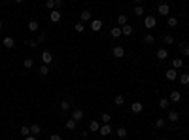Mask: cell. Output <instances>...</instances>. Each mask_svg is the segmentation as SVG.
I'll return each mask as SVG.
<instances>
[{"instance_id": "6da1fadb", "label": "cell", "mask_w": 189, "mask_h": 140, "mask_svg": "<svg viewBox=\"0 0 189 140\" xmlns=\"http://www.w3.org/2000/svg\"><path fill=\"white\" fill-rule=\"evenodd\" d=\"M157 11H159V15L169 17V15H170V6L166 4V2H161V4H159V8H157Z\"/></svg>"}, {"instance_id": "7a4b0ae2", "label": "cell", "mask_w": 189, "mask_h": 140, "mask_svg": "<svg viewBox=\"0 0 189 140\" xmlns=\"http://www.w3.org/2000/svg\"><path fill=\"white\" fill-rule=\"evenodd\" d=\"M155 25H157L155 17H153V15H146V19H144V27H146V29L151 30V29H155Z\"/></svg>"}, {"instance_id": "3957f363", "label": "cell", "mask_w": 189, "mask_h": 140, "mask_svg": "<svg viewBox=\"0 0 189 140\" xmlns=\"http://www.w3.org/2000/svg\"><path fill=\"white\" fill-rule=\"evenodd\" d=\"M99 132H100L102 136H110L112 132H114V129H112L110 123H104V125H100V131H99Z\"/></svg>"}, {"instance_id": "277c9868", "label": "cell", "mask_w": 189, "mask_h": 140, "mask_svg": "<svg viewBox=\"0 0 189 140\" xmlns=\"http://www.w3.org/2000/svg\"><path fill=\"white\" fill-rule=\"evenodd\" d=\"M91 30H93V32H99L100 29H102V27H104V23H102V21L100 19H93V21H91Z\"/></svg>"}, {"instance_id": "5b68a950", "label": "cell", "mask_w": 189, "mask_h": 140, "mask_svg": "<svg viewBox=\"0 0 189 140\" xmlns=\"http://www.w3.org/2000/svg\"><path fill=\"white\" fill-rule=\"evenodd\" d=\"M131 110H132V114H140V112L144 110V104L140 102V100H134V102L131 104Z\"/></svg>"}, {"instance_id": "8992f818", "label": "cell", "mask_w": 189, "mask_h": 140, "mask_svg": "<svg viewBox=\"0 0 189 140\" xmlns=\"http://www.w3.org/2000/svg\"><path fill=\"white\" fill-rule=\"evenodd\" d=\"M112 55H114L115 59H121L123 55H125V47H121V46H115L114 49H112Z\"/></svg>"}, {"instance_id": "52a82bcc", "label": "cell", "mask_w": 189, "mask_h": 140, "mask_svg": "<svg viewBox=\"0 0 189 140\" xmlns=\"http://www.w3.org/2000/svg\"><path fill=\"white\" fill-rule=\"evenodd\" d=\"M165 78H166V80H170V81H174V80L178 78V70H176V68L166 70V72H165Z\"/></svg>"}, {"instance_id": "ba28073f", "label": "cell", "mask_w": 189, "mask_h": 140, "mask_svg": "<svg viewBox=\"0 0 189 140\" xmlns=\"http://www.w3.org/2000/svg\"><path fill=\"white\" fill-rule=\"evenodd\" d=\"M49 21H51V23H59V21H61V11L59 10H51L49 11Z\"/></svg>"}, {"instance_id": "9c48e42d", "label": "cell", "mask_w": 189, "mask_h": 140, "mask_svg": "<svg viewBox=\"0 0 189 140\" xmlns=\"http://www.w3.org/2000/svg\"><path fill=\"white\" fill-rule=\"evenodd\" d=\"M132 32H134L132 25H129V23H127V25H123V27H121V34H123V36H131Z\"/></svg>"}, {"instance_id": "30bf717a", "label": "cell", "mask_w": 189, "mask_h": 140, "mask_svg": "<svg viewBox=\"0 0 189 140\" xmlns=\"http://www.w3.org/2000/svg\"><path fill=\"white\" fill-rule=\"evenodd\" d=\"M51 61H53V55H51L49 51H44V53H42V62H44V65H49Z\"/></svg>"}, {"instance_id": "8fae6325", "label": "cell", "mask_w": 189, "mask_h": 140, "mask_svg": "<svg viewBox=\"0 0 189 140\" xmlns=\"http://www.w3.org/2000/svg\"><path fill=\"white\" fill-rule=\"evenodd\" d=\"M13 46H15V40H13L11 36H6L4 38V47H6V49H11Z\"/></svg>"}, {"instance_id": "7c38bea8", "label": "cell", "mask_w": 189, "mask_h": 140, "mask_svg": "<svg viewBox=\"0 0 189 140\" xmlns=\"http://www.w3.org/2000/svg\"><path fill=\"white\" fill-rule=\"evenodd\" d=\"M72 119H74L76 123L81 121V119H83V112H81V110H74V112H72Z\"/></svg>"}, {"instance_id": "4fadbf2b", "label": "cell", "mask_w": 189, "mask_h": 140, "mask_svg": "<svg viewBox=\"0 0 189 140\" xmlns=\"http://www.w3.org/2000/svg\"><path fill=\"white\" fill-rule=\"evenodd\" d=\"M180 99H181V93H180V91H172V93H170V102H180Z\"/></svg>"}, {"instance_id": "5bb4252c", "label": "cell", "mask_w": 189, "mask_h": 140, "mask_svg": "<svg viewBox=\"0 0 189 140\" xmlns=\"http://www.w3.org/2000/svg\"><path fill=\"white\" fill-rule=\"evenodd\" d=\"M80 21H81V23H85V21H91V11H89V10H83V11H81V15H80Z\"/></svg>"}, {"instance_id": "9a60e30c", "label": "cell", "mask_w": 189, "mask_h": 140, "mask_svg": "<svg viewBox=\"0 0 189 140\" xmlns=\"http://www.w3.org/2000/svg\"><path fill=\"white\" fill-rule=\"evenodd\" d=\"M166 57H169V51H166L165 47H161V49L157 51V59H159V61H165Z\"/></svg>"}, {"instance_id": "2e32d148", "label": "cell", "mask_w": 189, "mask_h": 140, "mask_svg": "<svg viewBox=\"0 0 189 140\" xmlns=\"http://www.w3.org/2000/svg\"><path fill=\"white\" fill-rule=\"evenodd\" d=\"M166 25L170 27V29H174V27H178V19L174 15H169V19H166Z\"/></svg>"}, {"instance_id": "e0dca14e", "label": "cell", "mask_w": 189, "mask_h": 140, "mask_svg": "<svg viewBox=\"0 0 189 140\" xmlns=\"http://www.w3.org/2000/svg\"><path fill=\"white\" fill-rule=\"evenodd\" d=\"M110 34H112V38H119V36H123V34H121V27H114V29L110 30Z\"/></svg>"}, {"instance_id": "ac0fdd59", "label": "cell", "mask_w": 189, "mask_h": 140, "mask_svg": "<svg viewBox=\"0 0 189 140\" xmlns=\"http://www.w3.org/2000/svg\"><path fill=\"white\" fill-rule=\"evenodd\" d=\"M40 132H42V129H40V125H38V123L30 125V135H34V136H36V135H40Z\"/></svg>"}, {"instance_id": "d6986e66", "label": "cell", "mask_w": 189, "mask_h": 140, "mask_svg": "<svg viewBox=\"0 0 189 140\" xmlns=\"http://www.w3.org/2000/svg\"><path fill=\"white\" fill-rule=\"evenodd\" d=\"M89 131H100V123L96 121V119H93L89 123Z\"/></svg>"}, {"instance_id": "ffe728a7", "label": "cell", "mask_w": 189, "mask_h": 140, "mask_svg": "<svg viewBox=\"0 0 189 140\" xmlns=\"http://www.w3.org/2000/svg\"><path fill=\"white\" fill-rule=\"evenodd\" d=\"M115 135L119 136V138H125V136H127V129H125V127H119V129H115Z\"/></svg>"}, {"instance_id": "44dd1931", "label": "cell", "mask_w": 189, "mask_h": 140, "mask_svg": "<svg viewBox=\"0 0 189 140\" xmlns=\"http://www.w3.org/2000/svg\"><path fill=\"white\" fill-rule=\"evenodd\" d=\"M65 127H66L68 131H74V129H76V121H74V119H66Z\"/></svg>"}, {"instance_id": "7402d4cb", "label": "cell", "mask_w": 189, "mask_h": 140, "mask_svg": "<svg viewBox=\"0 0 189 140\" xmlns=\"http://www.w3.org/2000/svg\"><path fill=\"white\" fill-rule=\"evenodd\" d=\"M38 72H40L42 76H47V74H49V65H42Z\"/></svg>"}, {"instance_id": "603a6c76", "label": "cell", "mask_w": 189, "mask_h": 140, "mask_svg": "<svg viewBox=\"0 0 189 140\" xmlns=\"http://www.w3.org/2000/svg\"><path fill=\"white\" fill-rule=\"evenodd\" d=\"M117 25L119 27H123V25H127V15H125V13H121L119 17H117Z\"/></svg>"}, {"instance_id": "cb8c5ba5", "label": "cell", "mask_w": 189, "mask_h": 140, "mask_svg": "<svg viewBox=\"0 0 189 140\" xmlns=\"http://www.w3.org/2000/svg\"><path fill=\"white\" fill-rule=\"evenodd\" d=\"M29 30H32V32H36L38 30V21H29Z\"/></svg>"}, {"instance_id": "d4e9b609", "label": "cell", "mask_w": 189, "mask_h": 140, "mask_svg": "<svg viewBox=\"0 0 189 140\" xmlns=\"http://www.w3.org/2000/svg\"><path fill=\"white\" fill-rule=\"evenodd\" d=\"M134 15H136V17H142V15H144V8H142L140 4L134 6Z\"/></svg>"}, {"instance_id": "484cf974", "label": "cell", "mask_w": 189, "mask_h": 140, "mask_svg": "<svg viewBox=\"0 0 189 140\" xmlns=\"http://www.w3.org/2000/svg\"><path fill=\"white\" fill-rule=\"evenodd\" d=\"M180 83L181 85H189V74H181L180 76Z\"/></svg>"}, {"instance_id": "4316f807", "label": "cell", "mask_w": 189, "mask_h": 140, "mask_svg": "<svg viewBox=\"0 0 189 140\" xmlns=\"http://www.w3.org/2000/svg\"><path fill=\"white\" fill-rule=\"evenodd\" d=\"M114 102L117 104V106H121V104H125V97H123V95H115V99H114Z\"/></svg>"}, {"instance_id": "83f0119b", "label": "cell", "mask_w": 189, "mask_h": 140, "mask_svg": "<svg viewBox=\"0 0 189 140\" xmlns=\"http://www.w3.org/2000/svg\"><path fill=\"white\" fill-rule=\"evenodd\" d=\"M169 104H170V100H169V99H161V100H159V106L163 108V110L169 108Z\"/></svg>"}, {"instance_id": "f1b7e54d", "label": "cell", "mask_w": 189, "mask_h": 140, "mask_svg": "<svg viewBox=\"0 0 189 140\" xmlns=\"http://www.w3.org/2000/svg\"><path fill=\"white\" fill-rule=\"evenodd\" d=\"M180 47H181V53H184L185 57H189V44H185V42H184V44H181Z\"/></svg>"}, {"instance_id": "f546056e", "label": "cell", "mask_w": 189, "mask_h": 140, "mask_svg": "<svg viewBox=\"0 0 189 140\" xmlns=\"http://www.w3.org/2000/svg\"><path fill=\"white\" fill-rule=\"evenodd\" d=\"M23 66H25V68H32V66H34V61H32L30 57L25 59V61H23Z\"/></svg>"}, {"instance_id": "4dcf8cb0", "label": "cell", "mask_w": 189, "mask_h": 140, "mask_svg": "<svg viewBox=\"0 0 189 140\" xmlns=\"http://www.w3.org/2000/svg\"><path fill=\"white\" fill-rule=\"evenodd\" d=\"M74 30H76V32H80V34H81L83 30H85V25H83V23H81V21H80V23H78V25H76V27H74Z\"/></svg>"}, {"instance_id": "1f68e13d", "label": "cell", "mask_w": 189, "mask_h": 140, "mask_svg": "<svg viewBox=\"0 0 189 140\" xmlns=\"http://www.w3.org/2000/svg\"><path fill=\"white\" fill-rule=\"evenodd\" d=\"M172 66L174 68H181V66H184V61H181V59H174L172 61Z\"/></svg>"}, {"instance_id": "d6a6232c", "label": "cell", "mask_w": 189, "mask_h": 140, "mask_svg": "<svg viewBox=\"0 0 189 140\" xmlns=\"http://www.w3.org/2000/svg\"><path fill=\"white\" fill-rule=\"evenodd\" d=\"M178 117H180V116H178V112H174V110L169 114V119H170L172 123H174V121H178Z\"/></svg>"}, {"instance_id": "836d02e7", "label": "cell", "mask_w": 189, "mask_h": 140, "mask_svg": "<svg viewBox=\"0 0 189 140\" xmlns=\"http://www.w3.org/2000/svg\"><path fill=\"white\" fill-rule=\"evenodd\" d=\"M163 42H165V44H166V46H172V44H174V38L170 36V34H166V36L163 38Z\"/></svg>"}, {"instance_id": "e575fe53", "label": "cell", "mask_w": 189, "mask_h": 140, "mask_svg": "<svg viewBox=\"0 0 189 140\" xmlns=\"http://www.w3.org/2000/svg\"><path fill=\"white\" fill-rule=\"evenodd\" d=\"M100 121H102V123H110V121H112V116H110V114H102V116H100Z\"/></svg>"}, {"instance_id": "d590c367", "label": "cell", "mask_w": 189, "mask_h": 140, "mask_svg": "<svg viewBox=\"0 0 189 140\" xmlns=\"http://www.w3.org/2000/svg\"><path fill=\"white\" fill-rule=\"evenodd\" d=\"M19 132H21L23 136H29V135H30V127H21Z\"/></svg>"}, {"instance_id": "8d00e7d4", "label": "cell", "mask_w": 189, "mask_h": 140, "mask_svg": "<svg viewBox=\"0 0 189 140\" xmlns=\"http://www.w3.org/2000/svg\"><path fill=\"white\" fill-rule=\"evenodd\" d=\"M155 127H157V129H163V127H165V119H163V117L155 119Z\"/></svg>"}, {"instance_id": "74e56055", "label": "cell", "mask_w": 189, "mask_h": 140, "mask_svg": "<svg viewBox=\"0 0 189 140\" xmlns=\"http://www.w3.org/2000/svg\"><path fill=\"white\" fill-rule=\"evenodd\" d=\"M61 110H65V112L70 110V100H62L61 102Z\"/></svg>"}, {"instance_id": "f35d334b", "label": "cell", "mask_w": 189, "mask_h": 140, "mask_svg": "<svg viewBox=\"0 0 189 140\" xmlns=\"http://www.w3.org/2000/svg\"><path fill=\"white\" fill-rule=\"evenodd\" d=\"M144 42H146V44H153V42H155V36H151V34H148V36L144 38Z\"/></svg>"}, {"instance_id": "ab89813d", "label": "cell", "mask_w": 189, "mask_h": 140, "mask_svg": "<svg viewBox=\"0 0 189 140\" xmlns=\"http://www.w3.org/2000/svg\"><path fill=\"white\" fill-rule=\"evenodd\" d=\"M46 6H47V8H49V10L57 8V4H55V0H47V2H46Z\"/></svg>"}, {"instance_id": "60d3db41", "label": "cell", "mask_w": 189, "mask_h": 140, "mask_svg": "<svg viewBox=\"0 0 189 140\" xmlns=\"http://www.w3.org/2000/svg\"><path fill=\"white\" fill-rule=\"evenodd\" d=\"M38 44H40V42H38V40H30V42H29V46H30V47H36Z\"/></svg>"}, {"instance_id": "b9f144b4", "label": "cell", "mask_w": 189, "mask_h": 140, "mask_svg": "<svg viewBox=\"0 0 189 140\" xmlns=\"http://www.w3.org/2000/svg\"><path fill=\"white\" fill-rule=\"evenodd\" d=\"M49 140H61V136H59V135H51Z\"/></svg>"}, {"instance_id": "7bdbcfd3", "label": "cell", "mask_w": 189, "mask_h": 140, "mask_svg": "<svg viewBox=\"0 0 189 140\" xmlns=\"http://www.w3.org/2000/svg\"><path fill=\"white\" fill-rule=\"evenodd\" d=\"M25 140H36V136H34V135H29V136H25Z\"/></svg>"}, {"instance_id": "ee69618b", "label": "cell", "mask_w": 189, "mask_h": 140, "mask_svg": "<svg viewBox=\"0 0 189 140\" xmlns=\"http://www.w3.org/2000/svg\"><path fill=\"white\" fill-rule=\"evenodd\" d=\"M55 4H57V8H62V0H55Z\"/></svg>"}, {"instance_id": "f6af8a7d", "label": "cell", "mask_w": 189, "mask_h": 140, "mask_svg": "<svg viewBox=\"0 0 189 140\" xmlns=\"http://www.w3.org/2000/svg\"><path fill=\"white\" fill-rule=\"evenodd\" d=\"M13 2H17V4H21V2H25V0H13Z\"/></svg>"}, {"instance_id": "bcb514c9", "label": "cell", "mask_w": 189, "mask_h": 140, "mask_svg": "<svg viewBox=\"0 0 189 140\" xmlns=\"http://www.w3.org/2000/svg\"><path fill=\"white\" fill-rule=\"evenodd\" d=\"M134 2H138V4H140V2H142V0H134Z\"/></svg>"}, {"instance_id": "7dc6e473", "label": "cell", "mask_w": 189, "mask_h": 140, "mask_svg": "<svg viewBox=\"0 0 189 140\" xmlns=\"http://www.w3.org/2000/svg\"><path fill=\"white\" fill-rule=\"evenodd\" d=\"M0 29H2V21H0Z\"/></svg>"}]
</instances>
